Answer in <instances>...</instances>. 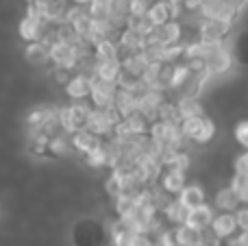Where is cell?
<instances>
[{
	"label": "cell",
	"mask_w": 248,
	"mask_h": 246,
	"mask_svg": "<svg viewBox=\"0 0 248 246\" xmlns=\"http://www.w3.org/2000/svg\"><path fill=\"white\" fill-rule=\"evenodd\" d=\"M148 135H150V139L155 142V146H157L159 157L166 155V153H172V151H187L189 142L183 138V133H181L179 122L161 120V118H157V120L150 122Z\"/></svg>",
	"instance_id": "1"
},
{
	"label": "cell",
	"mask_w": 248,
	"mask_h": 246,
	"mask_svg": "<svg viewBox=\"0 0 248 246\" xmlns=\"http://www.w3.org/2000/svg\"><path fill=\"white\" fill-rule=\"evenodd\" d=\"M90 109H92V103H87V100H70L65 107L59 109L61 131H65V133L72 135L74 131L85 129Z\"/></svg>",
	"instance_id": "2"
},
{
	"label": "cell",
	"mask_w": 248,
	"mask_h": 246,
	"mask_svg": "<svg viewBox=\"0 0 248 246\" xmlns=\"http://www.w3.org/2000/svg\"><path fill=\"white\" fill-rule=\"evenodd\" d=\"M181 126V133L187 142H196V144H207L211 142V138L216 135V124L205 116H192V118H185V120L179 122Z\"/></svg>",
	"instance_id": "3"
},
{
	"label": "cell",
	"mask_w": 248,
	"mask_h": 246,
	"mask_svg": "<svg viewBox=\"0 0 248 246\" xmlns=\"http://www.w3.org/2000/svg\"><path fill=\"white\" fill-rule=\"evenodd\" d=\"M118 122H120V116H118V111L113 107H94L92 105L90 116H87V129L92 133H96L98 138L105 139L109 135H113Z\"/></svg>",
	"instance_id": "4"
},
{
	"label": "cell",
	"mask_w": 248,
	"mask_h": 246,
	"mask_svg": "<svg viewBox=\"0 0 248 246\" xmlns=\"http://www.w3.org/2000/svg\"><path fill=\"white\" fill-rule=\"evenodd\" d=\"M50 63H55V68L78 70L77 44H68V42H63V39H55V42L50 44Z\"/></svg>",
	"instance_id": "5"
},
{
	"label": "cell",
	"mask_w": 248,
	"mask_h": 246,
	"mask_svg": "<svg viewBox=\"0 0 248 246\" xmlns=\"http://www.w3.org/2000/svg\"><path fill=\"white\" fill-rule=\"evenodd\" d=\"M231 20H222V17H202L198 24V39L205 42H224L227 35L231 33Z\"/></svg>",
	"instance_id": "6"
},
{
	"label": "cell",
	"mask_w": 248,
	"mask_h": 246,
	"mask_svg": "<svg viewBox=\"0 0 248 246\" xmlns=\"http://www.w3.org/2000/svg\"><path fill=\"white\" fill-rule=\"evenodd\" d=\"M166 98H168L166 92L150 90V87H141V92H140V107H137V111H140L148 122L157 120V118H159V109H161V105H163V100H166Z\"/></svg>",
	"instance_id": "7"
},
{
	"label": "cell",
	"mask_w": 248,
	"mask_h": 246,
	"mask_svg": "<svg viewBox=\"0 0 248 246\" xmlns=\"http://www.w3.org/2000/svg\"><path fill=\"white\" fill-rule=\"evenodd\" d=\"M118 94V83L103 81V78L92 77V90H90V103L94 107H113Z\"/></svg>",
	"instance_id": "8"
},
{
	"label": "cell",
	"mask_w": 248,
	"mask_h": 246,
	"mask_svg": "<svg viewBox=\"0 0 248 246\" xmlns=\"http://www.w3.org/2000/svg\"><path fill=\"white\" fill-rule=\"evenodd\" d=\"M148 129H150V122L146 120L140 111H135V113H131V116H126V118H120V122H118L113 135H116V138L126 139V138H137V135L148 133Z\"/></svg>",
	"instance_id": "9"
},
{
	"label": "cell",
	"mask_w": 248,
	"mask_h": 246,
	"mask_svg": "<svg viewBox=\"0 0 248 246\" xmlns=\"http://www.w3.org/2000/svg\"><path fill=\"white\" fill-rule=\"evenodd\" d=\"M233 65V55L224 44H218V46L211 50V55L205 59V68L209 72V77H216V74H227Z\"/></svg>",
	"instance_id": "10"
},
{
	"label": "cell",
	"mask_w": 248,
	"mask_h": 246,
	"mask_svg": "<svg viewBox=\"0 0 248 246\" xmlns=\"http://www.w3.org/2000/svg\"><path fill=\"white\" fill-rule=\"evenodd\" d=\"M148 65H150V59L144 50L124 55L122 57V78H137V81H141Z\"/></svg>",
	"instance_id": "11"
},
{
	"label": "cell",
	"mask_w": 248,
	"mask_h": 246,
	"mask_svg": "<svg viewBox=\"0 0 248 246\" xmlns=\"http://www.w3.org/2000/svg\"><path fill=\"white\" fill-rule=\"evenodd\" d=\"M90 77L118 83L122 78V59H94Z\"/></svg>",
	"instance_id": "12"
},
{
	"label": "cell",
	"mask_w": 248,
	"mask_h": 246,
	"mask_svg": "<svg viewBox=\"0 0 248 246\" xmlns=\"http://www.w3.org/2000/svg\"><path fill=\"white\" fill-rule=\"evenodd\" d=\"M211 231H214L216 235H218L220 240H224V242H229L231 238H235L237 235V222H235V216H233L231 212H216L214 220H211Z\"/></svg>",
	"instance_id": "13"
},
{
	"label": "cell",
	"mask_w": 248,
	"mask_h": 246,
	"mask_svg": "<svg viewBox=\"0 0 248 246\" xmlns=\"http://www.w3.org/2000/svg\"><path fill=\"white\" fill-rule=\"evenodd\" d=\"M48 24H50L48 20H42V17H35V15H31V13H26L20 22V37L24 39L26 44L37 42V39L44 37Z\"/></svg>",
	"instance_id": "14"
},
{
	"label": "cell",
	"mask_w": 248,
	"mask_h": 246,
	"mask_svg": "<svg viewBox=\"0 0 248 246\" xmlns=\"http://www.w3.org/2000/svg\"><path fill=\"white\" fill-rule=\"evenodd\" d=\"M137 107H140V92L118 85L116 103H113V109L118 111V116H120V118L131 116V113L137 111Z\"/></svg>",
	"instance_id": "15"
},
{
	"label": "cell",
	"mask_w": 248,
	"mask_h": 246,
	"mask_svg": "<svg viewBox=\"0 0 248 246\" xmlns=\"http://www.w3.org/2000/svg\"><path fill=\"white\" fill-rule=\"evenodd\" d=\"M159 185L168 192L170 196H176L185 185H187V172L179 168H163L161 177H159Z\"/></svg>",
	"instance_id": "16"
},
{
	"label": "cell",
	"mask_w": 248,
	"mask_h": 246,
	"mask_svg": "<svg viewBox=\"0 0 248 246\" xmlns=\"http://www.w3.org/2000/svg\"><path fill=\"white\" fill-rule=\"evenodd\" d=\"M63 87H65V94L70 96V100H87L92 90V77L85 72H77L70 77V81Z\"/></svg>",
	"instance_id": "17"
},
{
	"label": "cell",
	"mask_w": 248,
	"mask_h": 246,
	"mask_svg": "<svg viewBox=\"0 0 248 246\" xmlns=\"http://www.w3.org/2000/svg\"><path fill=\"white\" fill-rule=\"evenodd\" d=\"M70 142H72V148L77 153L87 155L90 151H94V148H98L100 144H103V138H98V135L92 133V131L85 126V129L74 131V133L70 135Z\"/></svg>",
	"instance_id": "18"
},
{
	"label": "cell",
	"mask_w": 248,
	"mask_h": 246,
	"mask_svg": "<svg viewBox=\"0 0 248 246\" xmlns=\"http://www.w3.org/2000/svg\"><path fill=\"white\" fill-rule=\"evenodd\" d=\"M116 42H118V46H120V52L124 57V55H131V52L144 50L146 37H144V35H140V33H135V31L128 29V26H124L120 33H118Z\"/></svg>",
	"instance_id": "19"
},
{
	"label": "cell",
	"mask_w": 248,
	"mask_h": 246,
	"mask_svg": "<svg viewBox=\"0 0 248 246\" xmlns=\"http://www.w3.org/2000/svg\"><path fill=\"white\" fill-rule=\"evenodd\" d=\"M240 205H242L240 196L233 192L231 185H222L216 190V194H214V209L216 212H231L233 214Z\"/></svg>",
	"instance_id": "20"
},
{
	"label": "cell",
	"mask_w": 248,
	"mask_h": 246,
	"mask_svg": "<svg viewBox=\"0 0 248 246\" xmlns=\"http://www.w3.org/2000/svg\"><path fill=\"white\" fill-rule=\"evenodd\" d=\"M176 199H179V203L183 205L185 209H194L198 207V205H205L207 203V194L205 190H202L201 185H196V183H187V185L183 187V190L176 194Z\"/></svg>",
	"instance_id": "21"
},
{
	"label": "cell",
	"mask_w": 248,
	"mask_h": 246,
	"mask_svg": "<svg viewBox=\"0 0 248 246\" xmlns=\"http://www.w3.org/2000/svg\"><path fill=\"white\" fill-rule=\"evenodd\" d=\"M159 216L166 220L168 227H179L187 220V209H185L183 205L179 203V199L174 196V199H170L166 205H163V209L159 212Z\"/></svg>",
	"instance_id": "22"
},
{
	"label": "cell",
	"mask_w": 248,
	"mask_h": 246,
	"mask_svg": "<svg viewBox=\"0 0 248 246\" xmlns=\"http://www.w3.org/2000/svg\"><path fill=\"white\" fill-rule=\"evenodd\" d=\"M214 216H216V209H214V205H198V207H194V209H189L187 212V225H192L194 229H209L211 227V220H214Z\"/></svg>",
	"instance_id": "23"
},
{
	"label": "cell",
	"mask_w": 248,
	"mask_h": 246,
	"mask_svg": "<svg viewBox=\"0 0 248 246\" xmlns=\"http://www.w3.org/2000/svg\"><path fill=\"white\" fill-rule=\"evenodd\" d=\"M26 59H29L31 65L44 68V65L50 63V46H48L44 39H37V42L26 44Z\"/></svg>",
	"instance_id": "24"
},
{
	"label": "cell",
	"mask_w": 248,
	"mask_h": 246,
	"mask_svg": "<svg viewBox=\"0 0 248 246\" xmlns=\"http://www.w3.org/2000/svg\"><path fill=\"white\" fill-rule=\"evenodd\" d=\"M146 15H148V20L155 26L163 24L168 20H174V15H172V2L170 0H155V2H150V9Z\"/></svg>",
	"instance_id": "25"
},
{
	"label": "cell",
	"mask_w": 248,
	"mask_h": 246,
	"mask_svg": "<svg viewBox=\"0 0 248 246\" xmlns=\"http://www.w3.org/2000/svg\"><path fill=\"white\" fill-rule=\"evenodd\" d=\"M92 48H94V59H122L116 37H105L100 42H96Z\"/></svg>",
	"instance_id": "26"
},
{
	"label": "cell",
	"mask_w": 248,
	"mask_h": 246,
	"mask_svg": "<svg viewBox=\"0 0 248 246\" xmlns=\"http://www.w3.org/2000/svg\"><path fill=\"white\" fill-rule=\"evenodd\" d=\"M176 111H179V120H185V118L192 116H201L202 105L198 96H179L176 98Z\"/></svg>",
	"instance_id": "27"
},
{
	"label": "cell",
	"mask_w": 248,
	"mask_h": 246,
	"mask_svg": "<svg viewBox=\"0 0 248 246\" xmlns=\"http://www.w3.org/2000/svg\"><path fill=\"white\" fill-rule=\"evenodd\" d=\"M176 231V240H179V246H198L201 244V229H194L192 225L183 222V225L174 227Z\"/></svg>",
	"instance_id": "28"
},
{
	"label": "cell",
	"mask_w": 248,
	"mask_h": 246,
	"mask_svg": "<svg viewBox=\"0 0 248 246\" xmlns=\"http://www.w3.org/2000/svg\"><path fill=\"white\" fill-rule=\"evenodd\" d=\"M70 148H72V142H70V133H65V131L52 135L50 142H48V153L50 155H65Z\"/></svg>",
	"instance_id": "29"
},
{
	"label": "cell",
	"mask_w": 248,
	"mask_h": 246,
	"mask_svg": "<svg viewBox=\"0 0 248 246\" xmlns=\"http://www.w3.org/2000/svg\"><path fill=\"white\" fill-rule=\"evenodd\" d=\"M229 185H231L233 192L240 196L242 203L248 205V174H237V172H233V177H231V181H229Z\"/></svg>",
	"instance_id": "30"
},
{
	"label": "cell",
	"mask_w": 248,
	"mask_h": 246,
	"mask_svg": "<svg viewBox=\"0 0 248 246\" xmlns=\"http://www.w3.org/2000/svg\"><path fill=\"white\" fill-rule=\"evenodd\" d=\"M83 157H85V161H87L90 168H96V170L107 168V155H105L103 144H100L98 148H94V151H90L87 155H83Z\"/></svg>",
	"instance_id": "31"
},
{
	"label": "cell",
	"mask_w": 248,
	"mask_h": 246,
	"mask_svg": "<svg viewBox=\"0 0 248 246\" xmlns=\"http://www.w3.org/2000/svg\"><path fill=\"white\" fill-rule=\"evenodd\" d=\"M155 244H157V246H179L174 227H166V229H163L161 233L155 238Z\"/></svg>",
	"instance_id": "32"
},
{
	"label": "cell",
	"mask_w": 248,
	"mask_h": 246,
	"mask_svg": "<svg viewBox=\"0 0 248 246\" xmlns=\"http://www.w3.org/2000/svg\"><path fill=\"white\" fill-rule=\"evenodd\" d=\"M233 135H235L237 144H240L242 148H248V120L237 122V126H235V131H233Z\"/></svg>",
	"instance_id": "33"
},
{
	"label": "cell",
	"mask_w": 248,
	"mask_h": 246,
	"mask_svg": "<svg viewBox=\"0 0 248 246\" xmlns=\"http://www.w3.org/2000/svg\"><path fill=\"white\" fill-rule=\"evenodd\" d=\"M233 172L248 174V148H244V151L235 157V161H233Z\"/></svg>",
	"instance_id": "34"
},
{
	"label": "cell",
	"mask_w": 248,
	"mask_h": 246,
	"mask_svg": "<svg viewBox=\"0 0 248 246\" xmlns=\"http://www.w3.org/2000/svg\"><path fill=\"white\" fill-rule=\"evenodd\" d=\"M222 244H224V240H220L211 229H202L201 244H198V246H222Z\"/></svg>",
	"instance_id": "35"
},
{
	"label": "cell",
	"mask_w": 248,
	"mask_h": 246,
	"mask_svg": "<svg viewBox=\"0 0 248 246\" xmlns=\"http://www.w3.org/2000/svg\"><path fill=\"white\" fill-rule=\"evenodd\" d=\"M235 216V222H237V229H248V205L242 203L240 207L233 212Z\"/></svg>",
	"instance_id": "36"
},
{
	"label": "cell",
	"mask_w": 248,
	"mask_h": 246,
	"mask_svg": "<svg viewBox=\"0 0 248 246\" xmlns=\"http://www.w3.org/2000/svg\"><path fill=\"white\" fill-rule=\"evenodd\" d=\"M222 246H231V244H222Z\"/></svg>",
	"instance_id": "37"
}]
</instances>
